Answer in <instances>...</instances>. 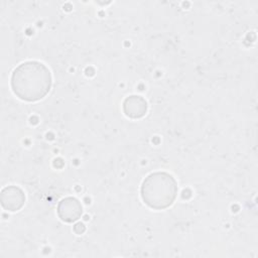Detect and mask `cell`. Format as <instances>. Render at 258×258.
I'll return each instance as SVG.
<instances>
[{
  "mask_svg": "<svg viewBox=\"0 0 258 258\" xmlns=\"http://www.w3.org/2000/svg\"><path fill=\"white\" fill-rule=\"evenodd\" d=\"M52 78L45 64L29 60L19 64L12 73L11 88L20 100L36 102L43 99L49 92Z\"/></svg>",
  "mask_w": 258,
  "mask_h": 258,
  "instance_id": "cell-1",
  "label": "cell"
},
{
  "mask_svg": "<svg viewBox=\"0 0 258 258\" xmlns=\"http://www.w3.org/2000/svg\"><path fill=\"white\" fill-rule=\"evenodd\" d=\"M177 182L174 177L163 171L150 173L142 182V201L153 210L170 207L177 196Z\"/></svg>",
  "mask_w": 258,
  "mask_h": 258,
  "instance_id": "cell-2",
  "label": "cell"
},
{
  "mask_svg": "<svg viewBox=\"0 0 258 258\" xmlns=\"http://www.w3.org/2000/svg\"><path fill=\"white\" fill-rule=\"evenodd\" d=\"M82 214L83 207L76 198H64L59 202L57 206V215L63 222L74 223L81 218Z\"/></svg>",
  "mask_w": 258,
  "mask_h": 258,
  "instance_id": "cell-3",
  "label": "cell"
},
{
  "mask_svg": "<svg viewBox=\"0 0 258 258\" xmlns=\"http://www.w3.org/2000/svg\"><path fill=\"white\" fill-rule=\"evenodd\" d=\"M25 202V195L23 190L15 185H9L1 191V206L9 212H16L20 210Z\"/></svg>",
  "mask_w": 258,
  "mask_h": 258,
  "instance_id": "cell-4",
  "label": "cell"
},
{
  "mask_svg": "<svg viewBox=\"0 0 258 258\" xmlns=\"http://www.w3.org/2000/svg\"><path fill=\"white\" fill-rule=\"evenodd\" d=\"M123 111L127 117L138 119L146 114L147 103L141 96H130L123 103Z\"/></svg>",
  "mask_w": 258,
  "mask_h": 258,
  "instance_id": "cell-5",
  "label": "cell"
}]
</instances>
